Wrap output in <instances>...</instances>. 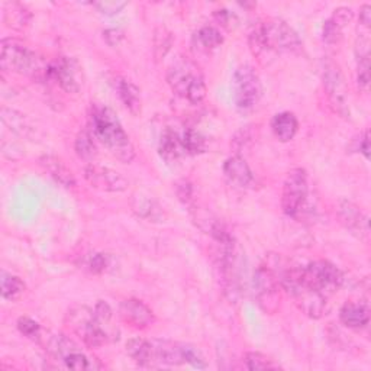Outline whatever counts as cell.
Segmentation results:
<instances>
[{
	"label": "cell",
	"instance_id": "1",
	"mask_svg": "<svg viewBox=\"0 0 371 371\" xmlns=\"http://www.w3.org/2000/svg\"><path fill=\"white\" fill-rule=\"evenodd\" d=\"M90 123L96 138L120 162L128 164L135 158V148L129 136L122 128L116 114L111 107L94 105L92 107Z\"/></svg>",
	"mask_w": 371,
	"mask_h": 371
},
{
	"label": "cell",
	"instance_id": "2",
	"mask_svg": "<svg viewBox=\"0 0 371 371\" xmlns=\"http://www.w3.org/2000/svg\"><path fill=\"white\" fill-rule=\"evenodd\" d=\"M248 44L254 56H261L267 51L293 52L301 48L297 32L282 19L258 22L250 32Z\"/></svg>",
	"mask_w": 371,
	"mask_h": 371
},
{
	"label": "cell",
	"instance_id": "3",
	"mask_svg": "<svg viewBox=\"0 0 371 371\" xmlns=\"http://www.w3.org/2000/svg\"><path fill=\"white\" fill-rule=\"evenodd\" d=\"M0 67L5 72L30 76L38 81H48L50 63L44 61L43 57H39L18 39L6 38L2 41Z\"/></svg>",
	"mask_w": 371,
	"mask_h": 371
},
{
	"label": "cell",
	"instance_id": "4",
	"mask_svg": "<svg viewBox=\"0 0 371 371\" xmlns=\"http://www.w3.org/2000/svg\"><path fill=\"white\" fill-rule=\"evenodd\" d=\"M280 284L293 297L296 306L306 316L312 319L322 318L326 310L328 297L301 282L299 267L286 270L280 277Z\"/></svg>",
	"mask_w": 371,
	"mask_h": 371
},
{
	"label": "cell",
	"instance_id": "5",
	"mask_svg": "<svg viewBox=\"0 0 371 371\" xmlns=\"http://www.w3.org/2000/svg\"><path fill=\"white\" fill-rule=\"evenodd\" d=\"M299 274L306 286L326 297L338 292L343 283L342 271L326 259H318L306 267H299Z\"/></svg>",
	"mask_w": 371,
	"mask_h": 371
},
{
	"label": "cell",
	"instance_id": "6",
	"mask_svg": "<svg viewBox=\"0 0 371 371\" xmlns=\"http://www.w3.org/2000/svg\"><path fill=\"white\" fill-rule=\"evenodd\" d=\"M67 324L89 348H98L107 342L103 325L96 318L94 310L86 306H76L68 310Z\"/></svg>",
	"mask_w": 371,
	"mask_h": 371
},
{
	"label": "cell",
	"instance_id": "7",
	"mask_svg": "<svg viewBox=\"0 0 371 371\" xmlns=\"http://www.w3.org/2000/svg\"><path fill=\"white\" fill-rule=\"evenodd\" d=\"M233 100L241 112H250L259 102L263 87L254 68L248 64L238 67L232 77Z\"/></svg>",
	"mask_w": 371,
	"mask_h": 371
},
{
	"label": "cell",
	"instance_id": "8",
	"mask_svg": "<svg viewBox=\"0 0 371 371\" xmlns=\"http://www.w3.org/2000/svg\"><path fill=\"white\" fill-rule=\"evenodd\" d=\"M254 293L258 306L266 313L273 315L279 310L282 293L280 279L277 274L267 264L257 268L254 274Z\"/></svg>",
	"mask_w": 371,
	"mask_h": 371
},
{
	"label": "cell",
	"instance_id": "9",
	"mask_svg": "<svg viewBox=\"0 0 371 371\" xmlns=\"http://www.w3.org/2000/svg\"><path fill=\"white\" fill-rule=\"evenodd\" d=\"M308 173L305 169H293L287 173L282 193V209L290 216L297 218L308 199Z\"/></svg>",
	"mask_w": 371,
	"mask_h": 371
},
{
	"label": "cell",
	"instance_id": "10",
	"mask_svg": "<svg viewBox=\"0 0 371 371\" xmlns=\"http://www.w3.org/2000/svg\"><path fill=\"white\" fill-rule=\"evenodd\" d=\"M322 80L329 103L334 107V111L343 118L350 116V109L347 102V86L339 67L332 61L325 63Z\"/></svg>",
	"mask_w": 371,
	"mask_h": 371
},
{
	"label": "cell",
	"instance_id": "11",
	"mask_svg": "<svg viewBox=\"0 0 371 371\" xmlns=\"http://www.w3.org/2000/svg\"><path fill=\"white\" fill-rule=\"evenodd\" d=\"M48 81H56L65 93H78L81 89V67L74 59L59 57L50 63Z\"/></svg>",
	"mask_w": 371,
	"mask_h": 371
},
{
	"label": "cell",
	"instance_id": "12",
	"mask_svg": "<svg viewBox=\"0 0 371 371\" xmlns=\"http://www.w3.org/2000/svg\"><path fill=\"white\" fill-rule=\"evenodd\" d=\"M204 78L200 68L187 57L177 59L169 68L167 81L171 86L173 92L186 99L189 89L193 86L196 81Z\"/></svg>",
	"mask_w": 371,
	"mask_h": 371
},
{
	"label": "cell",
	"instance_id": "13",
	"mask_svg": "<svg viewBox=\"0 0 371 371\" xmlns=\"http://www.w3.org/2000/svg\"><path fill=\"white\" fill-rule=\"evenodd\" d=\"M85 178L93 189L109 193H120L128 189V180L120 173L98 164H89L85 169Z\"/></svg>",
	"mask_w": 371,
	"mask_h": 371
},
{
	"label": "cell",
	"instance_id": "14",
	"mask_svg": "<svg viewBox=\"0 0 371 371\" xmlns=\"http://www.w3.org/2000/svg\"><path fill=\"white\" fill-rule=\"evenodd\" d=\"M119 316L123 322L135 329H145L156 319L153 310L138 299L123 300L119 306Z\"/></svg>",
	"mask_w": 371,
	"mask_h": 371
},
{
	"label": "cell",
	"instance_id": "15",
	"mask_svg": "<svg viewBox=\"0 0 371 371\" xmlns=\"http://www.w3.org/2000/svg\"><path fill=\"white\" fill-rule=\"evenodd\" d=\"M338 216L341 224L360 238L368 237V218L363 213L359 206L350 200H341L338 206Z\"/></svg>",
	"mask_w": 371,
	"mask_h": 371
},
{
	"label": "cell",
	"instance_id": "16",
	"mask_svg": "<svg viewBox=\"0 0 371 371\" xmlns=\"http://www.w3.org/2000/svg\"><path fill=\"white\" fill-rule=\"evenodd\" d=\"M224 174L231 184L241 189L250 187L254 183V174L248 166V162H246L241 156L229 157L225 161Z\"/></svg>",
	"mask_w": 371,
	"mask_h": 371
},
{
	"label": "cell",
	"instance_id": "17",
	"mask_svg": "<svg viewBox=\"0 0 371 371\" xmlns=\"http://www.w3.org/2000/svg\"><path fill=\"white\" fill-rule=\"evenodd\" d=\"M114 86L115 90L119 96V99L122 103L125 105V107L132 115H140L141 114V92L136 87L131 80H127L123 77H115L114 78Z\"/></svg>",
	"mask_w": 371,
	"mask_h": 371
},
{
	"label": "cell",
	"instance_id": "18",
	"mask_svg": "<svg viewBox=\"0 0 371 371\" xmlns=\"http://www.w3.org/2000/svg\"><path fill=\"white\" fill-rule=\"evenodd\" d=\"M341 322L352 329H360L368 325L370 322V309L365 304L359 301H347L339 310Z\"/></svg>",
	"mask_w": 371,
	"mask_h": 371
},
{
	"label": "cell",
	"instance_id": "19",
	"mask_svg": "<svg viewBox=\"0 0 371 371\" xmlns=\"http://www.w3.org/2000/svg\"><path fill=\"white\" fill-rule=\"evenodd\" d=\"M41 167L44 169L45 173H48L50 177H52L59 184L64 187H73L76 184V178L73 173L67 169L65 164L54 156H44L39 160Z\"/></svg>",
	"mask_w": 371,
	"mask_h": 371
},
{
	"label": "cell",
	"instance_id": "20",
	"mask_svg": "<svg viewBox=\"0 0 371 371\" xmlns=\"http://www.w3.org/2000/svg\"><path fill=\"white\" fill-rule=\"evenodd\" d=\"M158 151H160V156L167 162H174L177 160H180L182 156L186 154L183 142H182V136L176 131H173L171 128H167L161 134Z\"/></svg>",
	"mask_w": 371,
	"mask_h": 371
},
{
	"label": "cell",
	"instance_id": "21",
	"mask_svg": "<svg viewBox=\"0 0 371 371\" xmlns=\"http://www.w3.org/2000/svg\"><path fill=\"white\" fill-rule=\"evenodd\" d=\"M271 129L280 142H290L299 129L297 118L292 112L277 114L271 120Z\"/></svg>",
	"mask_w": 371,
	"mask_h": 371
},
{
	"label": "cell",
	"instance_id": "22",
	"mask_svg": "<svg viewBox=\"0 0 371 371\" xmlns=\"http://www.w3.org/2000/svg\"><path fill=\"white\" fill-rule=\"evenodd\" d=\"M3 21L8 28L23 31L31 22V13L21 3L8 2L3 6Z\"/></svg>",
	"mask_w": 371,
	"mask_h": 371
},
{
	"label": "cell",
	"instance_id": "23",
	"mask_svg": "<svg viewBox=\"0 0 371 371\" xmlns=\"http://www.w3.org/2000/svg\"><path fill=\"white\" fill-rule=\"evenodd\" d=\"M127 354L141 367H147L153 361L154 346L144 338H132L127 342Z\"/></svg>",
	"mask_w": 371,
	"mask_h": 371
},
{
	"label": "cell",
	"instance_id": "24",
	"mask_svg": "<svg viewBox=\"0 0 371 371\" xmlns=\"http://www.w3.org/2000/svg\"><path fill=\"white\" fill-rule=\"evenodd\" d=\"M154 355L162 364L180 365L183 364L182 343L171 341H157L154 346Z\"/></svg>",
	"mask_w": 371,
	"mask_h": 371
},
{
	"label": "cell",
	"instance_id": "25",
	"mask_svg": "<svg viewBox=\"0 0 371 371\" xmlns=\"http://www.w3.org/2000/svg\"><path fill=\"white\" fill-rule=\"evenodd\" d=\"M195 43L204 51H213L224 44V36L221 31L215 26H203L195 34Z\"/></svg>",
	"mask_w": 371,
	"mask_h": 371
},
{
	"label": "cell",
	"instance_id": "26",
	"mask_svg": "<svg viewBox=\"0 0 371 371\" xmlns=\"http://www.w3.org/2000/svg\"><path fill=\"white\" fill-rule=\"evenodd\" d=\"M132 208L134 211L136 212V215L144 218V219H148V221H160V219L162 218V211L160 208V204L151 198H144V196H140V198H134V202H132Z\"/></svg>",
	"mask_w": 371,
	"mask_h": 371
},
{
	"label": "cell",
	"instance_id": "27",
	"mask_svg": "<svg viewBox=\"0 0 371 371\" xmlns=\"http://www.w3.org/2000/svg\"><path fill=\"white\" fill-rule=\"evenodd\" d=\"M0 283H2V296L6 300H17L19 299L23 292H25V283L18 277L9 274L6 271H2V276H0Z\"/></svg>",
	"mask_w": 371,
	"mask_h": 371
},
{
	"label": "cell",
	"instance_id": "28",
	"mask_svg": "<svg viewBox=\"0 0 371 371\" xmlns=\"http://www.w3.org/2000/svg\"><path fill=\"white\" fill-rule=\"evenodd\" d=\"M182 142H183L186 154H190V156L203 154L206 148H208V142H206L204 136L193 128H189L184 131L182 136Z\"/></svg>",
	"mask_w": 371,
	"mask_h": 371
},
{
	"label": "cell",
	"instance_id": "29",
	"mask_svg": "<svg viewBox=\"0 0 371 371\" xmlns=\"http://www.w3.org/2000/svg\"><path fill=\"white\" fill-rule=\"evenodd\" d=\"M368 41H360V54H359V73H357V85L364 92L370 86V52Z\"/></svg>",
	"mask_w": 371,
	"mask_h": 371
},
{
	"label": "cell",
	"instance_id": "30",
	"mask_svg": "<svg viewBox=\"0 0 371 371\" xmlns=\"http://www.w3.org/2000/svg\"><path fill=\"white\" fill-rule=\"evenodd\" d=\"M2 120L12 132H15L18 135H25L30 131V125L28 122H26L25 115L13 111V109L8 107L2 109Z\"/></svg>",
	"mask_w": 371,
	"mask_h": 371
},
{
	"label": "cell",
	"instance_id": "31",
	"mask_svg": "<svg viewBox=\"0 0 371 371\" xmlns=\"http://www.w3.org/2000/svg\"><path fill=\"white\" fill-rule=\"evenodd\" d=\"M74 149H76V154L85 161H92L96 156H98V149H96L92 135L86 131L80 132L77 135L76 142H74Z\"/></svg>",
	"mask_w": 371,
	"mask_h": 371
},
{
	"label": "cell",
	"instance_id": "32",
	"mask_svg": "<svg viewBox=\"0 0 371 371\" xmlns=\"http://www.w3.org/2000/svg\"><path fill=\"white\" fill-rule=\"evenodd\" d=\"M173 45V34L166 26H158L154 32V56L157 60H161L167 56V52Z\"/></svg>",
	"mask_w": 371,
	"mask_h": 371
},
{
	"label": "cell",
	"instance_id": "33",
	"mask_svg": "<svg viewBox=\"0 0 371 371\" xmlns=\"http://www.w3.org/2000/svg\"><path fill=\"white\" fill-rule=\"evenodd\" d=\"M245 365L251 371H259V370H277L280 368L279 364L270 360L267 355L251 351L245 355Z\"/></svg>",
	"mask_w": 371,
	"mask_h": 371
},
{
	"label": "cell",
	"instance_id": "34",
	"mask_svg": "<svg viewBox=\"0 0 371 371\" xmlns=\"http://www.w3.org/2000/svg\"><path fill=\"white\" fill-rule=\"evenodd\" d=\"M63 361H64L67 368L76 370V371H85V370L94 368L93 364L90 363V360L87 359V357L83 352H80L78 348L72 351L68 355H65Z\"/></svg>",
	"mask_w": 371,
	"mask_h": 371
},
{
	"label": "cell",
	"instance_id": "35",
	"mask_svg": "<svg viewBox=\"0 0 371 371\" xmlns=\"http://www.w3.org/2000/svg\"><path fill=\"white\" fill-rule=\"evenodd\" d=\"M182 355H183V363L190 364L195 368H206V361L204 357L200 352L199 348L195 346H190V343H182Z\"/></svg>",
	"mask_w": 371,
	"mask_h": 371
},
{
	"label": "cell",
	"instance_id": "36",
	"mask_svg": "<svg viewBox=\"0 0 371 371\" xmlns=\"http://www.w3.org/2000/svg\"><path fill=\"white\" fill-rule=\"evenodd\" d=\"M18 329H19V332L26 337L28 339H32V341H39L41 338V325L28 318V316H22V318L18 319Z\"/></svg>",
	"mask_w": 371,
	"mask_h": 371
},
{
	"label": "cell",
	"instance_id": "37",
	"mask_svg": "<svg viewBox=\"0 0 371 371\" xmlns=\"http://www.w3.org/2000/svg\"><path fill=\"white\" fill-rule=\"evenodd\" d=\"M253 138H254L253 127H245V128H241L235 135H233L231 145L233 149H235V153L240 154L254 141Z\"/></svg>",
	"mask_w": 371,
	"mask_h": 371
},
{
	"label": "cell",
	"instance_id": "38",
	"mask_svg": "<svg viewBox=\"0 0 371 371\" xmlns=\"http://www.w3.org/2000/svg\"><path fill=\"white\" fill-rule=\"evenodd\" d=\"M322 38L328 44H337L342 38V28L338 26L331 18L325 21L322 28Z\"/></svg>",
	"mask_w": 371,
	"mask_h": 371
},
{
	"label": "cell",
	"instance_id": "39",
	"mask_svg": "<svg viewBox=\"0 0 371 371\" xmlns=\"http://www.w3.org/2000/svg\"><path fill=\"white\" fill-rule=\"evenodd\" d=\"M213 18L215 21L224 26L226 30H233L238 23V18L233 12L228 10V9H216L213 10Z\"/></svg>",
	"mask_w": 371,
	"mask_h": 371
},
{
	"label": "cell",
	"instance_id": "40",
	"mask_svg": "<svg viewBox=\"0 0 371 371\" xmlns=\"http://www.w3.org/2000/svg\"><path fill=\"white\" fill-rule=\"evenodd\" d=\"M93 6L98 9L102 15L114 17L127 6V2H99V3H93Z\"/></svg>",
	"mask_w": 371,
	"mask_h": 371
},
{
	"label": "cell",
	"instance_id": "41",
	"mask_svg": "<svg viewBox=\"0 0 371 371\" xmlns=\"http://www.w3.org/2000/svg\"><path fill=\"white\" fill-rule=\"evenodd\" d=\"M354 18V12L351 8H346V6H342V8H338L335 9L334 12V15L331 17V19L338 25L341 26V28H343V26H346L347 23H350Z\"/></svg>",
	"mask_w": 371,
	"mask_h": 371
},
{
	"label": "cell",
	"instance_id": "42",
	"mask_svg": "<svg viewBox=\"0 0 371 371\" xmlns=\"http://www.w3.org/2000/svg\"><path fill=\"white\" fill-rule=\"evenodd\" d=\"M176 193L178 199L186 204H190L191 200H193V187L186 180H182L176 184Z\"/></svg>",
	"mask_w": 371,
	"mask_h": 371
},
{
	"label": "cell",
	"instance_id": "43",
	"mask_svg": "<svg viewBox=\"0 0 371 371\" xmlns=\"http://www.w3.org/2000/svg\"><path fill=\"white\" fill-rule=\"evenodd\" d=\"M94 315H96V318L99 319V322L102 325H105V324H107L109 321L112 319V315L114 313H112V308L106 304V301L99 300L98 304H96V306H94Z\"/></svg>",
	"mask_w": 371,
	"mask_h": 371
},
{
	"label": "cell",
	"instance_id": "44",
	"mask_svg": "<svg viewBox=\"0 0 371 371\" xmlns=\"http://www.w3.org/2000/svg\"><path fill=\"white\" fill-rule=\"evenodd\" d=\"M87 267L94 274L103 273L106 270V267H107V258H106V255L105 254H93V255H90Z\"/></svg>",
	"mask_w": 371,
	"mask_h": 371
},
{
	"label": "cell",
	"instance_id": "45",
	"mask_svg": "<svg viewBox=\"0 0 371 371\" xmlns=\"http://www.w3.org/2000/svg\"><path fill=\"white\" fill-rule=\"evenodd\" d=\"M103 38L109 47H115L120 43V39L123 38V32L116 28H109L103 32Z\"/></svg>",
	"mask_w": 371,
	"mask_h": 371
},
{
	"label": "cell",
	"instance_id": "46",
	"mask_svg": "<svg viewBox=\"0 0 371 371\" xmlns=\"http://www.w3.org/2000/svg\"><path fill=\"white\" fill-rule=\"evenodd\" d=\"M360 23L364 28H370L371 25V6L370 5H363L360 9Z\"/></svg>",
	"mask_w": 371,
	"mask_h": 371
},
{
	"label": "cell",
	"instance_id": "47",
	"mask_svg": "<svg viewBox=\"0 0 371 371\" xmlns=\"http://www.w3.org/2000/svg\"><path fill=\"white\" fill-rule=\"evenodd\" d=\"M359 149H360V153L365 157V160L370 158V149H371V147H370V132L368 131L364 132V136L360 140Z\"/></svg>",
	"mask_w": 371,
	"mask_h": 371
}]
</instances>
